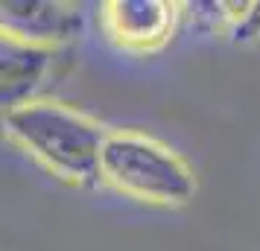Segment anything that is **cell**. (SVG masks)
Masks as SVG:
<instances>
[{"instance_id": "6da1fadb", "label": "cell", "mask_w": 260, "mask_h": 251, "mask_svg": "<svg viewBox=\"0 0 260 251\" xmlns=\"http://www.w3.org/2000/svg\"><path fill=\"white\" fill-rule=\"evenodd\" d=\"M0 132L53 178L71 187L100 184L96 164L108 129L82 108L36 96L0 120Z\"/></svg>"}, {"instance_id": "7a4b0ae2", "label": "cell", "mask_w": 260, "mask_h": 251, "mask_svg": "<svg viewBox=\"0 0 260 251\" xmlns=\"http://www.w3.org/2000/svg\"><path fill=\"white\" fill-rule=\"evenodd\" d=\"M96 178L126 199L178 207L196 196V175L167 144L132 129H108L100 146Z\"/></svg>"}, {"instance_id": "3957f363", "label": "cell", "mask_w": 260, "mask_h": 251, "mask_svg": "<svg viewBox=\"0 0 260 251\" xmlns=\"http://www.w3.org/2000/svg\"><path fill=\"white\" fill-rule=\"evenodd\" d=\"M181 18V3L170 0H108L100 6V26L123 53L146 56L170 44Z\"/></svg>"}, {"instance_id": "277c9868", "label": "cell", "mask_w": 260, "mask_h": 251, "mask_svg": "<svg viewBox=\"0 0 260 251\" xmlns=\"http://www.w3.org/2000/svg\"><path fill=\"white\" fill-rule=\"evenodd\" d=\"M82 29V12L64 0H0V38L64 50Z\"/></svg>"}, {"instance_id": "5b68a950", "label": "cell", "mask_w": 260, "mask_h": 251, "mask_svg": "<svg viewBox=\"0 0 260 251\" xmlns=\"http://www.w3.org/2000/svg\"><path fill=\"white\" fill-rule=\"evenodd\" d=\"M64 50L29 47L0 38V120L41 94L56 76Z\"/></svg>"}, {"instance_id": "8992f818", "label": "cell", "mask_w": 260, "mask_h": 251, "mask_svg": "<svg viewBox=\"0 0 260 251\" xmlns=\"http://www.w3.org/2000/svg\"><path fill=\"white\" fill-rule=\"evenodd\" d=\"M228 38L234 44H251V41H257L260 38V0L257 3H240L234 24L228 29Z\"/></svg>"}]
</instances>
